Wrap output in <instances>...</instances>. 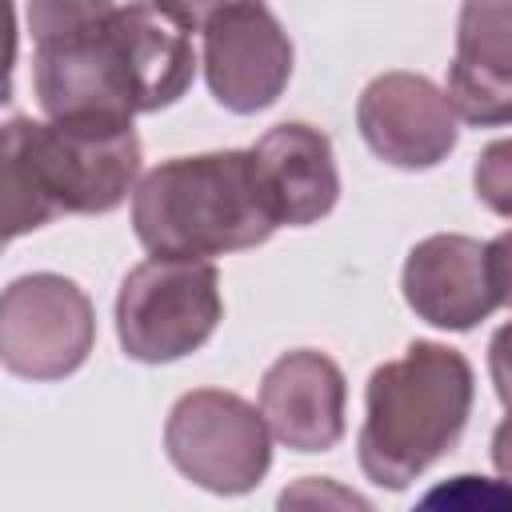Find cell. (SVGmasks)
Here are the masks:
<instances>
[{"instance_id":"obj_1","label":"cell","mask_w":512,"mask_h":512,"mask_svg":"<svg viewBox=\"0 0 512 512\" xmlns=\"http://www.w3.org/2000/svg\"><path fill=\"white\" fill-rule=\"evenodd\" d=\"M32 88L48 120H116L176 104L196 72V8L32 4Z\"/></svg>"},{"instance_id":"obj_2","label":"cell","mask_w":512,"mask_h":512,"mask_svg":"<svg viewBox=\"0 0 512 512\" xmlns=\"http://www.w3.org/2000/svg\"><path fill=\"white\" fill-rule=\"evenodd\" d=\"M140 136L116 120H32L4 124V236L16 240L52 216H104L136 192Z\"/></svg>"},{"instance_id":"obj_3","label":"cell","mask_w":512,"mask_h":512,"mask_svg":"<svg viewBox=\"0 0 512 512\" xmlns=\"http://www.w3.org/2000/svg\"><path fill=\"white\" fill-rule=\"evenodd\" d=\"M476 396L464 352L412 340L400 360L380 364L364 388V428L356 436L360 468L380 488H408L448 456L468 424Z\"/></svg>"},{"instance_id":"obj_4","label":"cell","mask_w":512,"mask_h":512,"mask_svg":"<svg viewBox=\"0 0 512 512\" xmlns=\"http://www.w3.org/2000/svg\"><path fill=\"white\" fill-rule=\"evenodd\" d=\"M136 240L156 260H208L244 252L276 232L252 148L172 156L132 192Z\"/></svg>"},{"instance_id":"obj_5","label":"cell","mask_w":512,"mask_h":512,"mask_svg":"<svg viewBox=\"0 0 512 512\" xmlns=\"http://www.w3.org/2000/svg\"><path fill=\"white\" fill-rule=\"evenodd\" d=\"M224 316L220 272L208 260H144L116 296L120 348L140 364H168L208 344Z\"/></svg>"},{"instance_id":"obj_6","label":"cell","mask_w":512,"mask_h":512,"mask_svg":"<svg viewBox=\"0 0 512 512\" xmlns=\"http://www.w3.org/2000/svg\"><path fill=\"white\" fill-rule=\"evenodd\" d=\"M164 448L180 476L216 496L260 488L272 468V436L264 416L236 392H184L164 424Z\"/></svg>"},{"instance_id":"obj_7","label":"cell","mask_w":512,"mask_h":512,"mask_svg":"<svg viewBox=\"0 0 512 512\" xmlns=\"http://www.w3.org/2000/svg\"><path fill=\"white\" fill-rule=\"evenodd\" d=\"M96 344V312L84 288L56 272H32L0 296V360L24 380L72 376Z\"/></svg>"},{"instance_id":"obj_8","label":"cell","mask_w":512,"mask_h":512,"mask_svg":"<svg viewBox=\"0 0 512 512\" xmlns=\"http://www.w3.org/2000/svg\"><path fill=\"white\" fill-rule=\"evenodd\" d=\"M204 44V80L228 112L252 116L280 100L292 76V40L264 4L196 8Z\"/></svg>"},{"instance_id":"obj_9","label":"cell","mask_w":512,"mask_h":512,"mask_svg":"<svg viewBox=\"0 0 512 512\" xmlns=\"http://www.w3.org/2000/svg\"><path fill=\"white\" fill-rule=\"evenodd\" d=\"M364 144L396 168H432L456 148V112L448 96L420 72L376 76L356 104Z\"/></svg>"},{"instance_id":"obj_10","label":"cell","mask_w":512,"mask_h":512,"mask_svg":"<svg viewBox=\"0 0 512 512\" xmlns=\"http://www.w3.org/2000/svg\"><path fill=\"white\" fill-rule=\"evenodd\" d=\"M348 384L332 356L316 348L284 352L260 380V416L292 452H328L344 436Z\"/></svg>"},{"instance_id":"obj_11","label":"cell","mask_w":512,"mask_h":512,"mask_svg":"<svg viewBox=\"0 0 512 512\" xmlns=\"http://www.w3.org/2000/svg\"><path fill=\"white\" fill-rule=\"evenodd\" d=\"M400 288L420 320L448 332H468L500 308L488 280V244L460 232L420 240L404 260Z\"/></svg>"},{"instance_id":"obj_12","label":"cell","mask_w":512,"mask_h":512,"mask_svg":"<svg viewBox=\"0 0 512 512\" xmlns=\"http://www.w3.org/2000/svg\"><path fill=\"white\" fill-rule=\"evenodd\" d=\"M252 160L276 228L280 224L304 228L336 208L340 172H336L332 140L320 128L304 120H284L256 140Z\"/></svg>"},{"instance_id":"obj_13","label":"cell","mask_w":512,"mask_h":512,"mask_svg":"<svg viewBox=\"0 0 512 512\" xmlns=\"http://www.w3.org/2000/svg\"><path fill=\"white\" fill-rule=\"evenodd\" d=\"M452 112L476 128L512 124V4H464L444 88Z\"/></svg>"},{"instance_id":"obj_14","label":"cell","mask_w":512,"mask_h":512,"mask_svg":"<svg viewBox=\"0 0 512 512\" xmlns=\"http://www.w3.org/2000/svg\"><path fill=\"white\" fill-rule=\"evenodd\" d=\"M412 512H512V484L460 472L440 484H432Z\"/></svg>"},{"instance_id":"obj_15","label":"cell","mask_w":512,"mask_h":512,"mask_svg":"<svg viewBox=\"0 0 512 512\" xmlns=\"http://www.w3.org/2000/svg\"><path fill=\"white\" fill-rule=\"evenodd\" d=\"M276 512H376L356 488L332 476H300L276 496Z\"/></svg>"},{"instance_id":"obj_16","label":"cell","mask_w":512,"mask_h":512,"mask_svg":"<svg viewBox=\"0 0 512 512\" xmlns=\"http://www.w3.org/2000/svg\"><path fill=\"white\" fill-rule=\"evenodd\" d=\"M472 188L480 196L484 208H492L496 216L512 220V136L492 140L472 168Z\"/></svg>"},{"instance_id":"obj_17","label":"cell","mask_w":512,"mask_h":512,"mask_svg":"<svg viewBox=\"0 0 512 512\" xmlns=\"http://www.w3.org/2000/svg\"><path fill=\"white\" fill-rule=\"evenodd\" d=\"M488 372H492L500 404L512 412V320L500 324L492 332V340H488Z\"/></svg>"},{"instance_id":"obj_18","label":"cell","mask_w":512,"mask_h":512,"mask_svg":"<svg viewBox=\"0 0 512 512\" xmlns=\"http://www.w3.org/2000/svg\"><path fill=\"white\" fill-rule=\"evenodd\" d=\"M488 280L500 304L512 308V228L488 240Z\"/></svg>"},{"instance_id":"obj_19","label":"cell","mask_w":512,"mask_h":512,"mask_svg":"<svg viewBox=\"0 0 512 512\" xmlns=\"http://www.w3.org/2000/svg\"><path fill=\"white\" fill-rule=\"evenodd\" d=\"M492 464H496V472L512 484V412L500 420V428L492 432Z\"/></svg>"}]
</instances>
